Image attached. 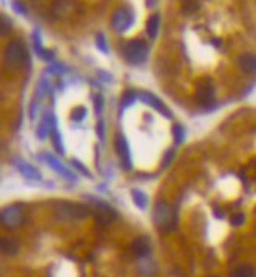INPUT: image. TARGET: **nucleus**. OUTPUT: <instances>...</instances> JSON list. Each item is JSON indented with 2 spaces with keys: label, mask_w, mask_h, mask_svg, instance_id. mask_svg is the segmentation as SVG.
<instances>
[{
  "label": "nucleus",
  "mask_w": 256,
  "mask_h": 277,
  "mask_svg": "<svg viewBox=\"0 0 256 277\" xmlns=\"http://www.w3.org/2000/svg\"><path fill=\"white\" fill-rule=\"evenodd\" d=\"M55 215L63 220V221H70V220H83L91 215L89 207L83 204H74V203H64L60 201L53 206Z\"/></svg>",
  "instance_id": "obj_1"
},
{
  "label": "nucleus",
  "mask_w": 256,
  "mask_h": 277,
  "mask_svg": "<svg viewBox=\"0 0 256 277\" xmlns=\"http://www.w3.org/2000/svg\"><path fill=\"white\" fill-rule=\"evenodd\" d=\"M27 61V49L22 42L13 41L5 47L4 53V62L7 69H19Z\"/></svg>",
  "instance_id": "obj_2"
},
{
  "label": "nucleus",
  "mask_w": 256,
  "mask_h": 277,
  "mask_svg": "<svg viewBox=\"0 0 256 277\" xmlns=\"http://www.w3.org/2000/svg\"><path fill=\"white\" fill-rule=\"evenodd\" d=\"M153 221L155 224L158 226V229L167 232V230H172L175 227V214H173V209L164 203V201H160L155 209H153Z\"/></svg>",
  "instance_id": "obj_3"
},
{
  "label": "nucleus",
  "mask_w": 256,
  "mask_h": 277,
  "mask_svg": "<svg viewBox=\"0 0 256 277\" xmlns=\"http://www.w3.org/2000/svg\"><path fill=\"white\" fill-rule=\"evenodd\" d=\"M147 55H149V47L144 41H130L125 46V58L133 66L142 64L145 59H147Z\"/></svg>",
  "instance_id": "obj_4"
},
{
  "label": "nucleus",
  "mask_w": 256,
  "mask_h": 277,
  "mask_svg": "<svg viewBox=\"0 0 256 277\" xmlns=\"http://www.w3.org/2000/svg\"><path fill=\"white\" fill-rule=\"evenodd\" d=\"M0 220H2V224L7 229L19 227L24 221V207L21 204H13L5 207L2 210V215H0Z\"/></svg>",
  "instance_id": "obj_5"
},
{
  "label": "nucleus",
  "mask_w": 256,
  "mask_h": 277,
  "mask_svg": "<svg viewBox=\"0 0 256 277\" xmlns=\"http://www.w3.org/2000/svg\"><path fill=\"white\" fill-rule=\"evenodd\" d=\"M133 22H134V16L128 8H119L113 14V27L119 33L127 31L133 25Z\"/></svg>",
  "instance_id": "obj_6"
},
{
  "label": "nucleus",
  "mask_w": 256,
  "mask_h": 277,
  "mask_svg": "<svg viewBox=\"0 0 256 277\" xmlns=\"http://www.w3.org/2000/svg\"><path fill=\"white\" fill-rule=\"evenodd\" d=\"M114 145H116V151H117V154L121 157V162H122L124 170H127V172L131 170L133 168V162H131V154H130V148H128V143H127L125 137L122 134H119L116 137Z\"/></svg>",
  "instance_id": "obj_7"
},
{
  "label": "nucleus",
  "mask_w": 256,
  "mask_h": 277,
  "mask_svg": "<svg viewBox=\"0 0 256 277\" xmlns=\"http://www.w3.org/2000/svg\"><path fill=\"white\" fill-rule=\"evenodd\" d=\"M139 98H141L145 104L152 106L153 109H156L158 112H161L163 115H166L167 118L172 117V112H170V111L164 106V103H163L158 97H155L153 94H150V92H139Z\"/></svg>",
  "instance_id": "obj_8"
},
{
  "label": "nucleus",
  "mask_w": 256,
  "mask_h": 277,
  "mask_svg": "<svg viewBox=\"0 0 256 277\" xmlns=\"http://www.w3.org/2000/svg\"><path fill=\"white\" fill-rule=\"evenodd\" d=\"M40 159H43V161H46L47 162V165L49 167H52L55 172H58L60 175H63L66 179H69V181H75L77 178H75V175L74 173H72L70 170H67L58 159H56V157H53L52 154H43V156H40Z\"/></svg>",
  "instance_id": "obj_9"
},
{
  "label": "nucleus",
  "mask_w": 256,
  "mask_h": 277,
  "mask_svg": "<svg viewBox=\"0 0 256 277\" xmlns=\"http://www.w3.org/2000/svg\"><path fill=\"white\" fill-rule=\"evenodd\" d=\"M131 251L137 257H147L152 252V243L147 237H139L131 245Z\"/></svg>",
  "instance_id": "obj_10"
},
{
  "label": "nucleus",
  "mask_w": 256,
  "mask_h": 277,
  "mask_svg": "<svg viewBox=\"0 0 256 277\" xmlns=\"http://www.w3.org/2000/svg\"><path fill=\"white\" fill-rule=\"evenodd\" d=\"M21 248V243L14 237H4L2 242H0V249L5 255H16Z\"/></svg>",
  "instance_id": "obj_11"
},
{
  "label": "nucleus",
  "mask_w": 256,
  "mask_h": 277,
  "mask_svg": "<svg viewBox=\"0 0 256 277\" xmlns=\"http://www.w3.org/2000/svg\"><path fill=\"white\" fill-rule=\"evenodd\" d=\"M238 64L242 72L245 73H254L256 72V55L251 53H242L238 59Z\"/></svg>",
  "instance_id": "obj_12"
},
{
  "label": "nucleus",
  "mask_w": 256,
  "mask_h": 277,
  "mask_svg": "<svg viewBox=\"0 0 256 277\" xmlns=\"http://www.w3.org/2000/svg\"><path fill=\"white\" fill-rule=\"evenodd\" d=\"M16 168L21 172V175L27 179H33V181H40L41 179V173L36 170L33 165H30L28 162H24V161H17L16 164Z\"/></svg>",
  "instance_id": "obj_13"
},
{
  "label": "nucleus",
  "mask_w": 256,
  "mask_h": 277,
  "mask_svg": "<svg viewBox=\"0 0 256 277\" xmlns=\"http://www.w3.org/2000/svg\"><path fill=\"white\" fill-rule=\"evenodd\" d=\"M160 27H161V16L160 14L150 16L147 20V34L150 36V39H156L160 33Z\"/></svg>",
  "instance_id": "obj_14"
},
{
  "label": "nucleus",
  "mask_w": 256,
  "mask_h": 277,
  "mask_svg": "<svg viewBox=\"0 0 256 277\" xmlns=\"http://www.w3.org/2000/svg\"><path fill=\"white\" fill-rule=\"evenodd\" d=\"M197 98L202 100L203 103H209L214 98V89L209 84H200L197 91Z\"/></svg>",
  "instance_id": "obj_15"
},
{
  "label": "nucleus",
  "mask_w": 256,
  "mask_h": 277,
  "mask_svg": "<svg viewBox=\"0 0 256 277\" xmlns=\"http://www.w3.org/2000/svg\"><path fill=\"white\" fill-rule=\"evenodd\" d=\"M230 277H254V269L250 265H239L231 271Z\"/></svg>",
  "instance_id": "obj_16"
},
{
  "label": "nucleus",
  "mask_w": 256,
  "mask_h": 277,
  "mask_svg": "<svg viewBox=\"0 0 256 277\" xmlns=\"http://www.w3.org/2000/svg\"><path fill=\"white\" fill-rule=\"evenodd\" d=\"M131 196H133V201H134V204L139 207V209H145L147 207V196H145V193H142L141 190H136V188H133L131 190Z\"/></svg>",
  "instance_id": "obj_17"
},
{
  "label": "nucleus",
  "mask_w": 256,
  "mask_h": 277,
  "mask_svg": "<svg viewBox=\"0 0 256 277\" xmlns=\"http://www.w3.org/2000/svg\"><path fill=\"white\" fill-rule=\"evenodd\" d=\"M52 137H53V145H55V148L58 150L60 154H63V153H64V146L61 145V136H60V131H58V126H56V122H55V120H53V123H52Z\"/></svg>",
  "instance_id": "obj_18"
},
{
  "label": "nucleus",
  "mask_w": 256,
  "mask_h": 277,
  "mask_svg": "<svg viewBox=\"0 0 256 277\" xmlns=\"http://www.w3.org/2000/svg\"><path fill=\"white\" fill-rule=\"evenodd\" d=\"M50 130H52V126H50V123H49V115H46V117L43 118L41 125H40V130H38V137H40L41 140H44V139L47 137V134L50 133Z\"/></svg>",
  "instance_id": "obj_19"
},
{
  "label": "nucleus",
  "mask_w": 256,
  "mask_h": 277,
  "mask_svg": "<svg viewBox=\"0 0 256 277\" xmlns=\"http://www.w3.org/2000/svg\"><path fill=\"white\" fill-rule=\"evenodd\" d=\"M181 8L188 14L195 13L199 10V0H181Z\"/></svg>",
  "instance_id": "obj_20"
},
{
  "label": "nucleus",
  "mask_w": 256,
  "mask_h": 277,
  "mask_svg": "<svg viewBox=\"0 0 256 277\" xmlns=\"http://www.w3.org/2000/svg\"><path fill=\"white\" fill-rule=\"evenodd\" d=\"M137 97H139V94H134V92H127V94H124V97H122V111H124V108L131 106V104L137 100Z\"/></svg>",
  "instance_id": "obj_21"
},
{
  "label": "nucleus",
  "mask_w": 256,
  "mask_h": 277,
  "mask_svg": "<svg viewBox=\"0 0 256 277\" xmlns=\"http://www.w3.org/2000/svg\"><path fill=\"white\" fill-rule=\"evenodd\" d=\"M11 30H13V22L4 14L2 16V31H0V33H2V36H8Z\"/></svg>",
  "instance_id": "obj_22"
},
{
  "label": "nucleus",
  "mask_w": 256,
  "mask_h": 277,
  "mask_svg": "<svg viewBox=\"0 0 256 277\" xmlns=\"http://www.w3.org/2000/svg\"><path fill=\"white\" fill-rule=\"evenodd\" d=\"M173 136H175V139H176V143H181L183 140H185V137H186V133H185V130H183V126L175 125V128H173Z\"/></svg>",
  "instance_id": "obj_23"
},
{
  "label": "nucleus",
  "mask_w": 256,
  "mask_h": 277,
  "mask_svg": "<svg viewBox=\"0 0 256 277\" xmlns=\"http://www.w3.org/2000/svg\"><path fill=\"white\" fill-rule=\"evenodd\" d=\"M72 165H74V167H75V168H77L78 172H82V173H83L85 176L91 178V172H89V170H88V168H86V167H85V165H83L82 162H80V161H77V159H72Z\"/></svg>",
  "instance_id": "obj_24"
},
{
  "label": "nucleus",
  "mask_w": 256,
  "mask_h": 277,
  "mask_svg": "<svg viewBox=\"0 0 256 277\" xmlns=\"http://www.w3.org/2000/svg\"><path fill=\"white\" fill-rule=\"evenodd\" d=\"M97 47L103 52V53H108V44H106V39L103 34H97Z\"/></svg>",
  "instance_id": "obj_25"
},
{
  "label": "nucleus",
  "mask_w": 256,
  "mask_h": 277,
  "mask_svg": "<svg viewBox=\"0 0 256 277\" xmlns=\"http://www.w3.org/2000/svg\"><path fill=\"white\" fill-rule=\"evenodd\" d=\"M231 226H241V224H244V221H245V215L244 214H234L233 217H231Z\"/></svg>",
  "instance_id": "obj_26"
},
{
  "label": "nucleus",
  "mask_w": 256,
  "mask_h": 277,
  "mask_svg": "<svg viewBox=\"0 0 256 277\" xmlns=\"http://www.w3.org/2000/svg\"><path fill=\"white\" fill-rule=\"evenodd\" d=\"M85 114H86V109H85V108H77V109L74 111V118H75V120H83Z\"/></svg>",
  "instance_id": "obj_27"
},
{
  "label": "nucleus",
  "mask_w": 256,
  "mask_h": 277,
  "mask_svg": "<svg viewBox=\"0 0 256 277\" xmlns=\"http://www.w3.org/2000/svg\"><path fill=\"white\" fill-rule=\"evenodd\" d=\"M11 7H13V10H14V11H17L19 14H25V11H27V10H25V8H24V7L17 2V0H14V2L11 4Z\"/></svg>",
  "instance_id": "obj_28"
},
{
  "label": "nucleus",
  "mask_w": 256,
  "mask_h": 277,
  "mask_svg": "<svg viewBox=\"0 0 256 277\" xmlns=\"http://www.w3.org/2000/svg\"><path fill=\"white\" fill-rule=\"evenodd\" d=\"M173 157H175V150H169V153H167V156H166V159H164V167H167V165L172 162Z\"/></svg>",
  "instance_id": "obj_29"
},
{
  "label": "nucleus",
  "mask_w": 256,
  "mask_h": 277,
  "mask_svg": "<svg viewBox=\"0 0 256 277\" xmlns=\"http://www.w3.org/2000/svg\"><path fill=\"white\" fill-rule=\"evenodd\" d=\"M156 4H158V0H147V7H149V8L156 7Z\"/></svg>",
  "instance_id": "obj_30"
},
{
  "label": "nucleus",
  "mask_w": 256,
  "mask_h": 277,
  "mask_svg": "<svg viewBox=\"0 0 256 277\" xmlns=\"http://www.w3.org/2000/svg\"><path fill=\"white\" fill-rule=\"evenodd\" d=\"M211 277H217V275H211Z\"/></svg>",
  "instance_id": "obj_31"
}]
</instances>
